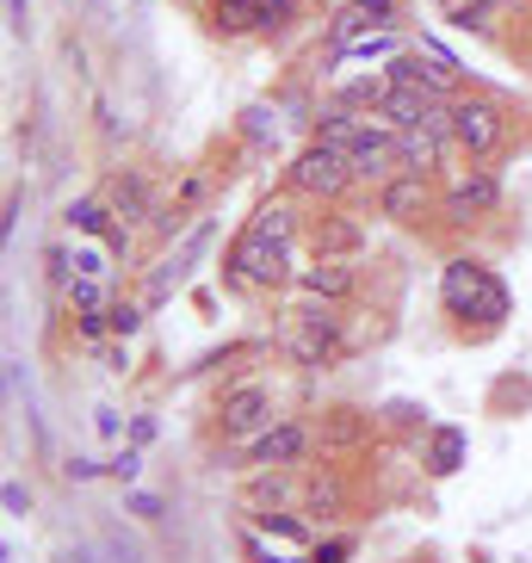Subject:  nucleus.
Masks as SVG:
<instances>
[{"instance_id":"obj_1","label":"nucleus","mask_w":532,"mask_h":563,"mask_svg":"<svg viewBox=\"0 0 532 563\" xmlns=\"http://www.w3.org/2000/svg\"><path fill=\"white\" fill-rule=\"evenodd\" d=\"M440 298H446L452 316H483L489 329H496L501 316H508V285L489 273L483 261H470V254H458V261H446V279H440Z\"/></svg>"},{"instance_id":"obj_2","label":"nucleus","mask_w":532,"mask_h":563,"mask_svg":"<svg viewBox=\"0 0 532 563\" xmlns=\"http://www.w3.org/2000/svg\"><path fill=\"white\" fill-rule=\"evenodd\" d=\"M223 279L248 285V291H279V285L298 279V273H291V249L266 242L261 230H242L235 235V249H230V261H223Z\"/></svg>"},{"instance_id":"obj_3","label":"nucleus","mask_w":532,"mask_h":563,"mask_svg":"<svg viewBox=\"0 0 532 563\" xmlns=\"http://www.w3.org/2000/svg\"><path fill=\"white\" fill-rule=\"evenodd\" d=\"M285 180H291V192H303V199H322V205L347 199V186H359V180H353L347 150H329V143H317V136L298 150V162L285 167Z\"/></svg>"},{"instance_id":"obj_4","label":"nucleus","mask_w":532,"mask_h":563,"mask_svg":"<svg viewBox=\"0 0 532 563\" xmlns=\"http://www.w3.org/2000/svg\"><path fill=\"white\" fill-rule=\"evenodd\" d=\"M285 353H291L303 372H329V365L347 353V329H341V316H334L329 303L298 310V322H291V334H285Z\"/></svg>"},{"instance_id":"obj_5","label":"nucleus","mask_w":532,"mask_h":563,"mask_svg":"<svg viewBox=\"0 0 532 563\" xmlns=\"http://www.w3.org/2000/svg\"><path fill=\"white\" fill-rule=\"evenodd\" d=\"M452 143H458V155H470V162H489V155H501V143H508V112H501L496 100H452Z\"/></svg>"},{"instance_id":"obj_6","label":"nucleus","mask_w":532,"mask_h":563,"mask_svg":"<svg viewBox=\"0 0 532 563\" xmlns=\"http://www.w3.org/2000/svg\"><path fill=\"white\" fill-rule=\"evenodd\" d=\"M440 211H446V223H477V217L501 211V180L489 174V167H470V174H452V186L440 192Z\"/></svg>"},{"instance_id":"obj_7","label":"nucleus","mask_w":532,"mask_h":563,"mask_svg":"<svg viewBox=\"0 0 532 563\" xmlns=\"http://www.w3.org/2000/svg\"><path fill=\"white\" fill-rule=\"evenodd\" d=\"M390 87H421V93H433V100H458V68H446L433 51H397L390 56Z\"/></svg>"},{"instance_id":"obj_8","label":"nucleus","mask_w":532,"mask_h":563,"mask_svg":"<svg viewBox=\"0 0 532 563\" xmlns=\"http://www.w3.org/2000/svg\"><path fill=\"white\" fill-rule=\"evenodd\" d=\"M217 421H223V440H254L261 428H273V390L266 384H235V390H223Z\"/></svg>"},{"instance_id":"obj_9","label":"nucleus","mask_w":532,"mask_h":563,"mask_svg":"<svg viewBox=\"0 0 532 563\" xmlns=\"http://www.w3.org/2000/svg\"><path fill=\"white\" fill-rule=\"evenodd\" d=\"M378 118L390 124V131H421V124H433V131H452V106L433 100V93H421V87H390L378 106Z\"/></svg>"},{"instance_id":"obj_10","label":"nucleus","mask_w":532,"mask_h":563,"mask_svg":"<svg viewBox=\"0 0 532 563\" xmlns=\"http://www.w3.org/2000/svg\"><path fill=\"white\" fill-rule=\"evenodd\" d=\"M303 452H310V428H303V421H273V428H261L248 440L242 459H248L254 471H285V464H303Z\"/></svg>"},{"instance_id":"obj_11","label":"nucleus","mask_w":532,"mask_h":563,"mask_svg":"<svg viewBox=\"0 0 532 563\" xmlns=\"http://www.w3.org/2000/svg\"><path fill=\"white\" fill-rule=\"evenodd\" d=\"M347 162H353V180H359V186H384L390 174H402V167H397V131L378 118V124H372V131L347 150Z\"/></svg>"},{"instance_id":"obj_12","label":"nucleus","mask_w":532,"mask_h":563,"mask_svg":"<svg viewBox=\"0 0 532 563\" xmlns=\"http://www.w3.org/2000/svg\"><path fill=\"white\" fill-rule=\"evenodd\" d=\"M366 249V223L347 211H334V217H317L310 223V254L317 261H353V254Z\"/></svg>"},{"instance_id":"obj_13","label":"nucleus","mask_w":532,"mask_h":563,"mask_svg":"<svg viewBox=\"0 0 532 563\" xmlns=\"http://www.w3.org/2000/svg\"><path fill=\"white\" fill-rule=\"evenodd\" d=\"M428 205H433L428 174H390V180L378 186V211L390 217V223H415V217H428Z\"/></svg>"},{"instance_id":"obj_14","label":"nucleus","mask_w":532,"mask_h":563,"mask_svg":"<svg viewBox=\"0 0 532 563\" xmlns=\"http://www.w3.org/2000/svg\"><path fill=\"white\" fill-rule=\"evenodd\" d=\"M452 150H458L452 131H433V124H421V131H397V167L402 174H433Z\"/></svg>"},{"instance_id":"obj_15","label":"nucleus","mask_w":532,"mask_h":563,"mask_svg":"<svg viewBox=\"0 0 532 563\" xmlns=\"http://www.w3.org/2000/svg\"><path fill=\"white\" fill-rule=\"evenodd\" d=\"M353 266L347 261H317V266H298V291L303 298H322V303H341L353 298Z\"/></svg>"},{"instance_id":"obj_16","label":"nucleus","mask_w":532,"mask_h":563,"mask_svg":"<svg viewBox=\"0 0 532 563\" xmlns=\"http://www.w3.org/2000/svg\"><path fill=\"white\" fill-rule=\"evenodd\" d=\"M106 205H112L124 223H143V217H155V199H149V180L136 174V167H124L112 180V192H106Z\"/></svg>"},{"instance_id":"obj_17","label":"nucleus","mask_w":532,"mask_h":563,"mask_svg":"<svg viewBox=\"0 0 532 563\" xmlns=\"http://www.w3.org/2000/svg\"><path fill=\"white\" fill-rule=\"evenodd\" d=\"M366 131H372V112H347V106H329L317 118V143H329V150H353Z\"/></svg>"},{"instance_id":"obj_18","label":"nucleus","mask_w":532,"mask_h":563,"mask_svg":"<svg viewBox=\"0 0 532 563\" xmlns=\"http://www.w3.org/2000/svg\"><path fill=\"white\" fill-rule=\"evenodd\" d=\"M465 446H470V440L458 428H433L428 433V471H433V477H452V471L465 464Z\"/></svg>"},{"instance_id":"obj_19","label":"nucleus","mask_w":532,"mask_h":563,"mask_svg":"<svg viewBox=\"0 0 532 563\" xmlns=\"http://www.w3.org/2000/svg\"><path fill=\"white\" fill-rule=\"evenodd\" d=\"M446 7V25H458V32H496L501 19V0H440Z\"/></svg>"},{"instance_id":"obj_20","label":"nucleus","mask_w":532,"mask_h":563,"mask_svg":"<svg viewBox=\"0 0 532 563\" xmlns=\"http://www.w3.org/2000/svg\"><path fill=\"white\" fill-rule=\"evenodd\" d=\"M303 508L317 514H341L347 508V483H341V471H317V477H310V489H303Z\"/></svg>"},{"instance_id":"obj_21","label":"nucleus","mask_w":532,"mask_h":563,"mask_svg":"<svg viewBox=\"0 0 532 563\" xmlns=\"http://www.w3.org/2000/svg\"><path fill=\"white\" fill-rule=\"evenodd\" d=\"M248 230H261L266 242L291 249V235H298V211H291V205H261V211L248 217Z\"/></svg>"},{"instance_id":"obj_22","label":"nucleus","mask_w":532,"mask_h":563,"mask_svg":"<svg viewBox=\"0 0 532 563\" xmlns=\"http://www.w3.org/2000/svg\"><path fill=\"white\" fill-rule=\"evenodd\" d=\"M112 205H106V199H75V205H68V230H75V235H106V230H112Z\"/></svg>"},{"instance_id":"obj_23","label":"nucleus","mask_w":532,"mask_h":563,"mask_svg":"<svg viewBox=\"0 0 532 563\" xmlns=\"http://www.w3.org/2000/svg\"><path fill=\"white\" fill-rule=\"evenodd\" d=\"M366 32H378V25H372V19H366V13H359V7L347 0V7L334 13V25H329V51H347V44H359Z\"/></svg>"},{"instance_id":"obj_24","label":"nucleus","mask_w":532,"mask_h":563,"mask_svg":"<svg viewBox=\"0 0 532 563\" xmlns=\"http://www.w3.org/2000/svg\"><path fill=\"white\" fill-rule=\"evenodd\" d=\"M63 291H68V303H75V316L106 310V303H112V298H106V285H100V273H81V279H68Z\"/></svg>"},{"instance_id":"obj_25","label":"nucleus","mask_w":532,"mask_h":563,"mask_svg":"<svg viewBox=\"0 0 532 563\" xmlns=\"http://www.w3.org/2000/svg\"><path fill=\"white\" fill-rule=\"evenodd\" d=\"M106 316H112V334H118V341H131V334L143 329L149 303H124V298H118V303H106Z\"/></svg>"},{"instance_id":"obj_26","label":"nucleus","mask_w":532,"mask_h":563,"mask_svg":"<svg viewBox=\"0 0 532 563\" xmlns=\"http://www.w3.org/2000/svg\"><path fill=\"white\" fill-rule=\"evenodd\" d=\"M254 7H261V32H285L298 13V0H254Z\"/></svg>"},{"instance_id":"obj_27","label":"nucleus","mask_w":532,"mask_h":563,"mask_svg":"<svg viewBox=\"0 0 532 563\" xmlns=\"http://www.w3.org/2000/svg\"><path fill=\"white\" fill-rule=\"evenodd\" d=\"M279 501H285V477H279V471H261V483H254V508H279Z\"/></svg>"},{"instance_id":"obj_28","label":"nucleus","mask_w":532,"mask_h":563,"mask_svg":"<svg viewBox=\"0 0 532 563\" xmlns=\"http://www.w3.org/2000/svg\"><path fill=\"white\" fill-rule=\"evenodd\" d=\"M353 7H359V13L378 25V32H390V25H397V7H402V0H353Z\"/></svg>"},{"instance_id":"obj_29","label":"nucleus","mask_w":532,"mask_h":563,"mask_svg":"<svg viewBox=\"0 0 532 563\" xmlns=\"http://www.w3.org/2000/svg\"><path fill=\"white\" fill-rule=\"evenodd\" d=\"M353 433H366V421H359V409H334V421H329V440H353Z\"/></svg>"},{"instance_id":"obj_30","label":"nucleus","mask_w":532,"mask_h":563,"mask_svg":"<svg viewBox=\"0 0 532 563\" xmlns=\"http://www.w3.org/2000/svg\"><path fill=\"white\" fill-rule=\"evenodd\" d=\"M0 501H7V514H32V489H25V483H7Z\"/></svg>"},{"instance_id":"obj_31","label":"nucleus","mask_w":532,"mask_h":563,"mask_svg":"<svg viewBox=\"0 0 532 563\" xmlns=\"http://www.w3.org/2000/svg\"><path fill=\"white\" fill-rule=\"evenodd\" d=\"M353 558V545H347V539H329V545H317V551H310V563H347Z\"/></svg>"},{"instance_id":"obj_32","label":"nucleus","mask_w":532,"mask_h":563,"mask_svg":"<svg viewBox=\"0 0 532 563\" xmlns=\"http://www.w3.org/2000/svg\"><path fill=\"white\" fill-rule=\"evenodd\" d=\"M261 527L266 532H285V539H303V527L291 520V514H261Z\"/></svg>"},{"instance_id":"obj_33","label":"nucleus","mask_w":532,"mask_h":563,"mask_svg":"<svg viewBox=\"0 0 532 563\" xmlns=\"http://www.w3.org/2000/svg\"><path fill=\"white\" fill-rule=\"evenodd\" d=\"M136 471H143V459H136V452H118V459H112V477H124V483H131Z\"/></svg>"},{"instance_id":"obj_34","label":"nucleus","mask_w":532,"mask_h":563,"mask_svg":"<svg viewBox=\"0 0 532 563\" xmlns=\"http://www.w3.org/2000/svg\"><path fill=\"white\" fill-rule=\"evenodd\" d=\"M131 514H143V520H155V514H162V501H155V496H131Z\"/></svg>"},{"instance_id":"obj_35","label":"nucleus","mask_w":532,"mask_h":563,"mask_svg":"<svg viewBox=\"0 0 532 563\" xmlns=\"http://www.w3.org/2000/svg\"><path fill=\"white\" fill-rule=\"evenodd\" d=\"M106 365H112V372H131V353H124V341H118V347H106Z\"/></svg>"},{"instance_id":"obj_36","label":"nucleus","mask_w":532,"mask_h":563,"mask_svg":"<svg viewBox=\"0 0 532 563\" xmlns=\"http://www.w3.org/2000/svg\"><path fill=\"white\" fill-rule=\"evenodd\" d=\"M7 25H13V32H25V0H7Z\"/></svg>"}]
</instances>
